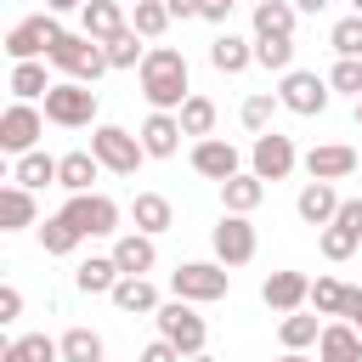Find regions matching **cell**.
Masks as SVG:
<instances>
[{"instance_id":"816d5d0a","label":"cell","mask_w":362,"mask_h":362,"mask_svg":"<svg viewBox=\"0 0 362 362\" xmlns=\"http://www.w3.org/2000/svg\"><path fill=\"white\" fill-rule=\"evenodd\" d=\"M294 6H300V11H311V17H317V11H322V6H328V0H294Z\"/></svg>"},{"instance_id":"f6af8a7d","label":"cell","mask_w":362,"mask_h":362,"mask_svg":"<svg viewBox=\"0 0 362 362\" xmlns=\"http://www.w3.org/2000/svg\"><path fill=\"white\" fill-rule=\"evenodd\" d=\"M17 317H23V288L6 283V288H0V322H17Z\"/></svg>"},{"instance_id":"74e56055","label":"cell","mask_w":362,"mask_h":362,"mask_svg":"<svg viewBox=\"0 0 362 362\" xmlns=\"http://www.w3.org/2000/svg\"><path fill=\"white\" fill-rule=\"evenodd\" d=\"M345 300H351V288L339 277H317L311 283V311L317 317H345Z\"/></svg>"},{"instance_id":"3957f363","label":"cell","mask_w":362,"mask_h":362,"mask_svg":"<svg viewBox=\"0 0 362 362\" xmlns=\"http://www.w3.org/2000/svg\"><path fill=\"white\" fill-rule=\"evenodd\" d=\"M170 288H175L181 300H192V305L226 300V288H232V266H221V260H181V266L170 272Z\"/></svg>"},{"instance_id":"d590c367","label":"cell","mask_w":362,"mask_h":362,"mask_svg":"<svg viewBox=\"0 0 362 362\" xmlns=\"http://www.w3.org/2000/svg\"><path fill=\"white\" fill-rule=\"evenodd\" d=\"M11 96L17 102H34V96H45L51 90V79H45V62H11Z\"/></svg>"},{"instance_id":"6f0895ef","label":"cell","mask_w":362,"mask_h":362,"mask_svg":"<svg viewBox=\"0 0 362 362\" xmlns=\"http://www.w3.org/2000/svg\"><path fill=\"white\" fill-rule=\"evenodd\" d=\"M232 6H238V0H232Z\"/></svg>"},{"instance_id":"836d02e7","label":"cell","mask_w":362,"mask_h":362,"mask_svg":"<svg viewBox=\"0 0 362 362\" xmlns=\"http://www.w3.org/2000/svg\"><path fill=\"white\" fill-rule=\"evenodd\" d=\"M62 362H107V345L96 328H68L62 334Z\"/></svg>"},{"instance_id":"ba28073f","label":"cell","mask_w":362,"mask_h":362,"mask_svg":"<svg viewBox=\"0 0 362 362\" xmlns=\"http://www.w3.org/2000/svg\"><path fill=\"white\" fill-rule=\"evenodd\" d=\"M277 96H283V107H288V113H300V119H317V113L328 107L334 85H328L322 74H311V68H288V74L277 79Z\"/></svg>"},{"instance_id":"c3c4849f","label":"cell","mask_w":362,"mask_h":362,"mask_svg":"<svg viewBox=\"0 0 362 362\" xmlns=\"http://www.w3.org/2000/svg\"><path fill=\"white\" fill-rule=\"evenodd\" d=\"M345 322L362 334V288H351V300H345Z\"/></svg>"},{"instance_id":"7a4b0ae2","label":"cell","mask_w":362,"mask_h":362,"mask_svg":"<svg viewBox=\"0 0 362 362\" xmlns=\"http://www.w3.org/2000/svg\"><path fill=\"white\" fill-rule=\"evenodd\" d=\"M51 62L68 74V79H79V85H96L113 62H107V45L102 40H90V34H62L57 45H51Z\"/></svg>"},{"instance_id":"f35d334b","label":"cell","mask_w":362,"mask_h":362,"mask_svg":"<svg viewBox=\"0 0 362 362\" xmlns=\"http://www.w3.org/2000/svg\"><path fill=\"white\" fill-rule=\"evenodd\" d=\"M130 28H136L141 40H158V34L170 28V6H164V0H136V11H130Z\"/></svg>"},{"instance_id":"30bf717a","label":"cell","mask_w":362,"mask_h":362,"mask_svg":"<svg viewBox=\"0 0 362 362\" xmlns=\"http://www.w3.org/2000/svg\"><path fill=\"white\" fill-rule=\"evenodd\" d=\"M62 215H68L85 238H113V232H119V204H113L107 192H68Z\"/></svg>"},{"instance_id":"7c38bea8","label":"cell","mask_w":362,"mask_h":362,"mask_svg":"<svg viewBox=\"0 0 362 362\" xmlns=\"http://www.w3.org/2000/svg\"><path fill=\"white\" fill-rule=\"evenodd\" d=\"M294 164H300V153H294L288 136H277V130H260V136H255L249 170H255L260 181H283V175H294Z\"/></svg>"},{"instance_id":"7bdbcfd3","label":"cell","mask_w":362,"mask_h":362,"mask_svg":"<svg viewBox=\"0 0 362 362\" xmlns=\"http://www.w3.org/2000/svg\"><path fill=\"white\" fill-rule=\"evenodd\" d=\"M328 85L345 90V96H362V57H339L334 74H328Z\"/></svg>"},{"instance_id":"7dc6e473","label":"cell","mask_w":362,"mask_h":362,"mask_svg":"<svg viewBox=\"0 0 362 362\" xmlns=\"http://www.w3.org/2000/svg\"><path fill=\"white\" fill-rule=\"evenodd\" d=\"M164 6H170V17H181V23H187V17H204V0H164Z\"/></svg>"},{"instance_id":"7402d4cb","label":"cell","mask_w":362,"mask_h":362,"mask_svg":"<svg viewBox=\"0 0 362 362\" xmlns=\"http://www.w3.org/2000/svg\"><path fill=\"white\" fill-rule=\"evenodd\" d=\"M102 175V158L90 153V147H74V153H62V170H57V187L62 192H90V181Z\"/></svg>"},{"instance_id":"5bb4252c","label":"cell","mask_w":362,"mask_h":362,"mask_svg":"<svg viewBox=\"0 0 362 362\" xmlns=\"http://www.w3.org/2000/svg\"><path fill=\"white\" fill-rule=\"evenodd\" d=\"M136 136H141L147 158H175V153H181V136H187V130H181V119H175V113L153 107V113L141 119V130H136Z\"/></svg>"},{"instance_id":"4fadbf2b","label":"cell","mask_w":362,"mask_h":362,"mask_svg":"<svg viewBox=\"0 0 362 362\" xmlns=\"http://www.w3.org/2000/svg\"><path fill=\"white\" fill-rule=\"evenodd\" d=\"M300 164H305V175H311V181H345V175H356V170H362V153H356V147H345V141H322V147H311Z\"/></svg>"},{"instance_id":"f907efd6","label":"cell","mask_w":362,"mask_h":362,"mask_svg":"<svg viewBox=\"0 0 362 362\" xmlns=\"http://www.w3.org/2000/svg\"><path fill=\"white\" fill-rule=\"evenodd\" d=\"M85 0H45V11H79Z\"/></svg>"},{"instance_id":"8fae6325","label":"cell","mask_w":362,"mask_h":362,"mask_svg":"<svg viewBox=\"0 0 362 362\" xmlns=\"http://www.w3.org/2000/svg\"><path fill=\"white\" fill-rule=\"evenodd\" d=\"M40 136H45V113H40V107H28V102H11V107L0 113V147H6L11 158L34 153V147H40Z\"/></svg>"},{"instance_id":"d4e9b609","label":"cell","mask_w":362,"mask_h":362,"mask_svg":"<svg viewBox=\"0 0 362 362\" xmlns=\"http://www.w3.org/2000/svg\"><path fill=\"white\" fill-rule=\"evenodd\" d=\"M119 277H124V272H119L113 255H90V260L74 266V288H79V294H113Z\"/></svg>"},{"instance_id":"cb8c5ba5","label":"cell","mask_w":362,"mask_h":362,"mask_svg":"<svg viewBox=\"0 0 362 362\" xmlns=\"http://www.w3.org/2000/svg\"><path fill=\"white\" fill-rule=\"evenodd\" d=\"M130 221H136V232H170L175 226V209H170V198L164 192H136L130 198Z\"/></svg>"},{"instance_id":"ac0fdd59","label":"cell","mask_w":362,"mask_h":362,"mask_svg":"<svg viewBox=\"0 0 362 362\" xmlns=\"http://www.w3.org/2000/svg\"><path fill=\"white\" fill-rule=\"evenodd\" d=\"M113 260H119L124 277H147V272L158 266V243H153V232H124V238H113Z\"/></svg>"},{"instance_id":"ab89813d","label":"cell","mask_w":362,"mask_h":362,"mask_svg":"<svg viewBox=\"0 0 362 362\" xmlns=\"http://www.w3.org/2000/svg\"><path fill=\"white\" fill-rule=\"evenodd\" d=\"M255 62L272 68V74H288V68H294V40H288V34H277V40H255Z\"/></svg>"},{"instance_id":"484cf974","label":"cell","mask_w":362,"mask_h":362,"mask_svg":"<svg viewBox=\"0 0 362 362\" xmlns=\"http://www.w3.org/2000/svg\"><path fill=\"white\" fill-rule=\"evenodd\" d=\"M107 300H113L124 317H147V311H158V305H164V300H158V288H153L147 277H119Z\"/></svg>"},{"instance_id":"b9f144b4","label":"cell","mask_w":362,"mask_h":362,"mask_svg":"<svg viewBox=\"0 0 362 362\" xmlns=\"http://www.w3.org/2000/svg\"><path fill=\"white\" fill-rule=\"evenodd\" d=\"M317 249H322V260H351V255H356V238H351L345 226H322V232H317Z\"/></svg>"},{"instance_id":"4dcf8cb0","label":"cell","mask_w":362,"mask_h":362,"mask_svg":"<svg viewBox=\"0 0 362 362\" xmlns=\"http://www.w3.org/2000/svg\"><path fill=\"white\" fill-rule=\"evenodd\" d=\"M0 362H62V339H51V334H17L0 351Z\"/></svg>"},{"instance_id":"5b68a950","label":"cell","mask_w":362,"mask_h":362,"mask_svg":"<svg viewBox=\"0 0 362 362\" xmlns=\"http://www.w3.org/2000/svg\"><path fill=\"white\" fill-rule=\"evenodd\" d=\"M62 34H68V28L57 23V11L23 17V23H11V34H6V57H11V62H40V57H51V45H57Z\"/></svg>"},{"instance_id":"6da1fadb","label":"cell","mask_w":362,"mask_h":362,"mask_svg":"<svg viewBox=\"0 0 362 362\" xmlns=\"http://www.w3.org/2000/svg\"><path fill=\"white\" fill-rule=\"evenodd\" d=\"M141 96H147V107L181 113L192 85H187V57L175 45H147V57H141Z\"/></svg>"},{"instance_id":"ffe728a7","label":"cell","mask_w":362,"mask_h":362,"mask_svg":"<svg viewBox=\"0 0 362 362\" xmlns=\"http://www.w3.org/2000/svg\"><path fill=\"white\" fill-rule=\"evenodd\" d=\"M260 198H266V181L255 170H238L232 181H221V209H232V215H255Z\"/></svg>"},{"instance_id":"83f0119b","label":"cell","mask_w":362,"mask_h":362,"mask_svg":"<svg viewBox=\"0 0 362 362\" xmlns=\"http://www.w3.org/2000/svg\"><path fill=\"white\" fill-rule=\"evenodd\" d=\"M124 23L130 17L119 11V0H85L79 6V34H90V40H113Z\"/></svg>"},{"instance_id":"f5cc1de1","label":"cell","mask_w":362,"mask_h":362,"mask_svg":"<svg viewBox=\"0 0 362 362\" xmlns=\"http://www.w3.org/2000/svg\"><path fill=\"white\" fill-rule=\"evenodd\" d=\"M277 362H317V356H305V351H283Z\"/></svg>"},{"instance_id":"4316f807","label":"cell","mask_w":362,"mask_h":362,"mask_svg":"<svg viewBox=\"0 0 362 362\" xmlns=\"http://www.w3.org/2000/svg\"><path fill=\"white\" fill-rule=\"evenodd\" d=\"M294 17H300L294 0H255V40H277V34L294 40Z\"/></svg>"},{"instance_id":"ee69618b","label":"cell","mask_w":362,"mask_h":362,"mask_svg":"<svg viewBox=\"0 0 362 362\" xmlns=\"http://www.w3.org/2000/svg\"><path fill=\"white\" fill-rule=\"evenodd\" d=\"M334 226H345V232L362 243V198H345V204H339V215H334Z\"/></svg>"},{"instance_id":"d6a6232c","label":"cell","mask_w":362,"mask_h":362,"mask_svg":"<svg viewBox=\"0 0 362 362\" xmlns=\"http://www.w3.org/2000/svg\"><path fill=\"white\" fill-rule=\"evenodd\" d=\"M277 107H283V96L277 90H255V96H243V107H238V119H243V130H272V119H277Z\"/></svg>"},{"instance_id":"8992f818","label":"cell","mask_w":362,"mask_h":362,"mask_svg":"<svg viewBox=\"0 0 362 362\" xmlns=\"http://www.w3.org/2000/svg\"><path fill=\"white\" fill-rule=\"evenodd\" d=\"M90 153H96L102 170H113V175H136L141 158H147L141 136H130L124 124H96V130H90Z\"/></svg>"},{"instance_id":"9c48e42d","label":"cell","mask_w":362,"mask_h":362,"mask_svg":"<svg viewBox=\"0 0 362 362\" xmlns=\"http://www.w3.org/2000/svg\"><path fill=\"white\" fill-rule=\"evenodd\" d=\"M209 249H215V260H221V266H249V260H255V249H260L255 221L226 209V215L215 221V232H209Z\"/></svg>"},{"instance_id":"e575fe53","label":"cell","mask_w":362,"mask_h":362,"mask_svg":"<svg viewBox=\"0 0 362 362\" xmlns=\"http://www.w3.org/2000/svg\"><path fill=\"white\" fill-rule=\"evenodd\" d=\"M102 45H107V62H113V68H141V57H147V40H141L130 23H124L113 40H102Z\"/></svg>"},{"instance_id":"603a6c76","label":"cell","mask_w":362,"mask_h":362,"mask_svg":"<svg viewBox=\"0 0 362 362\" xmlns=\"http://www.w3.org/2000/svg\"><path fill=\"white\" fill-rule=\"evenodd\" d=\"M23 226H40V204H34V192L28 187H6L0 192V232H23Z\"/></svg>"},{"instance_id":"e0dca14e","label":"cell","mask_w":362,"mask_h":362,"mask_svg":"<svg viewBox=\"0 0 362 362\" xmlns=\"http://www.w3.org/2000/svg\"><path fill=\"white\" fill-rule=\"evenodd\" d=\"M260 300L272 311H300V305H311V277L305 272H272L260 283Z\"/></svg>"},{"instance_id":"9f6ffc18","label":"cell","mask_w":362,"mask_h":362,"mask_svg":"<svg viewBox=\"0 0 362 362\" xmlns=\"http://www.w3.org/2000/svg\"><path fill=\"white\" fill-rule=\"evenodd\" d=\"M351 6H356V11H362V0H351Z\"/></svg>"},{"instance_id":"2e32d148","label":"cell","mask_w":362,"mask_h":362,"mask_svg":"<svg viewBox=\"0 0 362 362\" xmlns=\"http://www.w3.org/2000/svg\"><path fill=\"white\" fill-rule=\"evenodd\" d=\"M339 204H345V198L334 192V181H305V187H300V198H294V215H300L305 226H317V232H322V226H334Z\"/></svg>"},{"instance_id":"db71d44e","label":"cell","mask_w":362,"mask_h":362,"mask_svg":"<svg viewBox=\"0 0 362 362\" xmlns=\"http://www.w3.org/2000/svg\"><path fill=\"white\" fill-rule=\"evenodd\" d=\"M187 362H215V356H209V351H198V356H187Z\"/></svg>"},{"instance_id":"8d00e7d4","label":"cell","mask_w":362,"mask_h":362,"mask_svg":"<svg viewBox=\"0 0 362 362\" xmlns=\"http://www.w3.org/2000/svg\"><path fill=\"white\" fill-rule=\"evenodd\" d=\"M175 119H181V130H187V136H198V141H204V136L215 130V102L192 90V96L181 102V113H175Z\"/></svg>"},{"instance_id":"bcb514c9","label":"cell","mask_w":362,"mask_h":362,"mask_svg":"<svg viewBox=\"0 0 362 362\" xmlns=\"http://www.w3.org/2000/svg\"><path fill=\"white\" fill-rule=\"evenodd\" d=\"M136 362H187V356H181V351H175V345H170V339L158 334V339H153V345H147V351H141Z\"/></svg>"},{"instance_id":"f1b7e54d","label":"cell","mask_w":362,"mask_h":362,"mask_svg":"<svg viewBox=\"0 0 362 362\" xmlns=\"http://www.w3.org/2000/svg\"><path fill=\"white\" fill-rule=\"evenodd\" d=\"M57 170H62V158H51V153H40V147H34V153H23V158L11 164V181H17V187H28V192H40V187H51V181H57Z\"/></svg>"},{"instance_id":"11a10c76","label":"cell","mask_w":362,"mask_h":362,"mask_svg":"<svg viewBox=\"0 0 362 362\" xmlns=\"http://www.w3.org/2000/svg\"><path fill=\"white\" fill-rule=\"evenodd\" d=\"M356 124H362V96H356Z\"/></svg>"},{"instance_id":"d6986e66","label":"cell","mask_w":362,"mask_h":362,"mask_svg":"<svg viewBox=\"0 0 362 362\" xmlns=\"http://www.w3.org/2000/svg\"><path fill=\"white\" fill-rule=\"evenodd\" d=\"M317 362H362V334H356L345 317H339V322H322Z\"/></svg>"},{"instance_id":"52a82bcc","label":"cell","mask_w":362,"mask_h":362,"mask_svg":"<svg viewBox=\"0 0 362 362\" xmlns=\"http://www.w3.org/2000/svg\"><path fill=\"white\" fill-rule=\"evenodd\" d=\"M45 119H51V124H62V130H85V124L96 119V90H90V85H79V79L51 85V90H45Z\"/></svg>"},{"instance_id":"277c9868","label":"cell","mask_w":362,"mask_h":362,"mask_svg":"<svg viewBox=\"0 0 362 362\" xmlns=\"http://www.w3.org/2000/svg\"><path fill=\"white\" fill-rule=\"evenodd\" d=\"M153 322H158V334H164L181 356H198V351H204V339H209V322H204V317L192 311V300H181V294H175V300H164V305L153 311Z\"/></svg>"},{"instance_id":"f546056e","label":"cell","mask_w":362,"mask_h":362,"mask_svg":"<svg viewBox=\"0 0 362 362\" xmlns=\"http://www.w3.org/2000/svg\"><path fill=\"white\" fill-rule=\"evenodd\" d=\"M277 339H283V351H305V345H317L322 339V322H317V311H283V322H277Z\"/></svg>"},{"instance_id":"1f68e13d","label":"cell","mask_w":362,"mask_h":362,"mask_svg":"<svg viewBox=\"0 0 362 362\" xmlns=\"http://www.w3.org/2000/svg\"><path fill=\"white\" fill-rule=\"evenodd\" d=\"M79 243H85V232H79L62 209H57L51 221H40V249H45V255H74Z\"/></svg>"},{"instance_id":"60d3db41","label":"cell","mask_w":362,"mask_h":362,"mask_svg":"<svg viewBox=\"0 0 362 362\" xmlns=\"http://www.w3.org/2000/svg\"><path fill=\"white\" fill-rule=\"evenodd\" d=\"M328 45H334L339 57H362V11H351V17H339V23L328 28Z\"/></svg>"},{"instance_id":"9a60e30c","label":"cell","mask_w":362,"mask_h":362,"mask_svg":"<svg viewBox=\"0 0 362 362\" xmlns=\"http://www.w3.org/2000/svg\"><path fill=\"white\" fill-rule=\"evenodd\" d=\"M192 170H198L204 181H232V175L243 170V158H238V147H232V141H221V136H204V141L192 147Z\"/></svg>"},{"instance_id":"44dd1931","label":"cell","mask_w":362,"mask_h":362,"mask_svg":"<svg viewBox=\"0 0 362 362\" xmlns=\"http://www.w3.org/2000/svg\"><path fill=\"white\" fill-rule=\"evenodd\" d=\"M209 62H215V74H243L249 62H255V40H243V34H215L209 40Z\"/></svg>"},{"instance_id":"681fc988","label":"cell","mask_w":362,"mask_h":362,"mask_svg":"<svg viewBox=\"0 0 362 362\" xmlns=\"http://www.w3.org/2000/svg\"><path fill=\"white\" fill-rule=\"evenodd\" d=\"M226 11H232V0H204V23H226Z\"/></svg>"}]
</instances>
